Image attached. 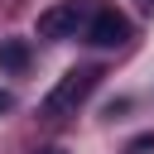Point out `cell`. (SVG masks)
I'll use <instances>...</instances> for the list:
<instances>
[{"label": "cell", "instance_id": "1", "mask_svg": "<svg viewBox=\"0 0 154 154\" xmlns=\"http://www.w3.org/2000/svg\"><path fill=\"white\" fill-rule=\"evenodd\" d=\"M96 77H101V67H72V72H63V77L53 82V91L43 96V116H48V120L77 116V106L96 91Z\"/></svg>", "mask_w": 154, "mask_h": 154}, {"label": "cell", "instance_id": "2", "mask_svg": "<svg viewBox=\"0 0 154 154\" xmlns=\"http://www.w3.org/2000/svg\"><path fill=\"white\" fill-rule=\"evenodd\" d=\"M91 14H96L91 0H63V5H53V10L38 14V34L43 38H77V34H87Z\"/></svg>", "mask_w": 154, "mask_h": 154}, {"label": "cell", "instance_id": "3", "mask_svg": "<svg viewBox=\"0 0 154 154\" xmlns=\"http://www.w3.org/2000/svg\"><path fill=\"white\" fill-rule=\"evenodd\" d=\"M82 38L96 43V48H120V43L130 38V19H125L120 10H111V5H96V14H91V24H87Z\"/></svg>", "mask_w": 154, "mask_h": 154}, {"label": "cell", "instance_id": "4", "mask_svg": "<svg viewBox=\"0 0 154 154\" xmlns=\"http://www.w3.org/2000/svg\"><path fill=\"white\" fill-rule=\"evenodd\" d=\"M0 67L5 72H24L29 67V43L24 38H5L0 43Z\"/></svg>", "mask_w": 154, "mask_h": 154}, {"label": "cell", "instance_id": "5", "mask_svg": "<svg viewBox=\"0 0 154 154\" xmlns=\"http://www.w3.org/2000/svg\"><path fill=\"white\" fill-rule=\"evenodd\" d=\"M0 111H10V91H0Z\"/></svg>", "mask_w": 154, "mask_h": 154}, {"label": "cell", "instance_id": "6", "mask_svg": "<svg viewBox=\"0 0 154 154\" xmlns=\"http://www.w3.org/2000/svg\"><path fill=\"white\" fill-rule=\"evenodd\" d=\"M43 154H58V149H43Z\"/></svg>", "mask_w": 154, "mask_h": 154}, {"label": "cell", "instance_id": "7", "mask_svg": "<svg viewBox=\"0 0 154 154\" xmlns=\"http://www.w3.org/2000/svg\"><path fill=\"white\" fill-rule=\"evenodd\" d=\"M144 5H154V0H144Z\"/></svg>", "mask_w": 154, "mask_h": 154}]
</instances>
